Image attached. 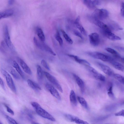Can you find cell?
I'll list each match as a JSON object with an SVG mask.
<instances>
[{"mask_svg": "<svg viewBox=\"0 0 124 124\" xmlns=\"http://www.w3.org/2000/svg\"><path fill=\"white\" fill-rule=\"evenodd\" d=\"M31 104L36 113L40 116L53 122L55 121V118L47 111L42 108L38 103L32 102Z\"/></svg>", "mask_w": 124, "mask_h": 124, "instance_id": "cell-1", "label": "cell"}, {"mask_svg": "<svg viewBox=\"0 0 124 124\" xmlns=\"http://www.w3.org/2000/svg\"><path fill=\"white\" fill-rule=\"evenodd\" d=\"M108 15V13L107 10L104 9H97L95 10L90 18L101 21L107 18Z\"/></svg>", "mask_w": 124, "mask_h": 124, "instance_id": "cell-2", "label": "cell"}, {"mask_svg": "<svg viewBox=\"0 0 124 124\" xmlns=\"http://www.w3.org/2000/svg\"><path fill=\"white\" fill-rule=\"evenodd\" d=\"M33 42L35 45L39 49L47 52L52 55L55 56V54L52 49L43 42L39 41L35 37L33 39Z\"/></svg>", "mask_w": 124, "mask_h": 124, "instance_id": "cell-3", "label": "cell"}, {"mask_svg": "<svg viewBox=\"0 0 124 124\" xmlns=\"http://www.w3.org/2000/svg\"><path fill=\"white\" fill-rule=\"evenodd\" d=\"M101 29L103 35L109 39L114 41L121 39L120 37L112 33L109 28L106 24H105Z\"/></svg>", "mask_w": 124, "mask_h": 124, "instance_id": "cell-4", "label": "cell"}, {"mask_svg": "<svg viewBox=\"0 0 124 124\" xmlns=\"http://www.w3.org/2000/svg\"><path fill=\"white\" fill-rule=\"evenodd\" d=\"M87 54L94 58L99 59L103 61L110 62L114 60L111 57L99 52H88Z\"/></svg>", "mask_w": 124, "mask_h": 124, "instance_id": "cell-5", "label": "cell"}, {"mask_svg": "<svg viewBox=\"0 0 124 124\" xmlns=\"http://www.w3.org/2000/svg\"><path fill=\"white\" fill-rule=\"evenodd\" d=\"M1 72L5 77L8 85L9 88L13 92L16 93V88L11 76L7 71L3 69L1 70Z\"/></svg>", "mask_w": 124, "mask_h": 124, "instance_id": "cell-6", "label": "cell"}, {"mask_svg": "<svg viewBox=\"0 0 124 124\" xmlns=\"http://www.w3.org/2000/svg\"><path fill=\"white\" fill-rule=\"evenodd\" d=\"M44 73L47 79L61 93L63 90L61 86L56 78L49 73L44 71Z\"/></svg>", "mask_w": 124, "mask_h": 124, "instance_id": "cell-7", "label": "cell"}, {"mask_svg": "<svg viewBox=\"0 0 124 124\" xmlns=\"http://www.w3.org/2000/svg\"><path fill=\"white\" fill-rule=\"evenodd\" d=\"M4 38L5 42L7 46L9 49H13V47L10 39L8 26L6 24L3 28Z\"/></svg>", "mask_w": 124, "mask_h": 124, "instance_id": "cell-8", "label": "cell"}, {"mask_svg": "<svg viewBox=\"0 0 124 124\" xmlns=\"http://www.w3.org/2000/svg\"><path fill=\"white\" fill-rule=\"evenodd\" d=\"M88 36L91 45L94 46H98L100 42V37L98 34L96 32L92 33Z\"/></svg>", "mask_w": 124, "mask_h": 124, "instance_id": "cell-9", "label": "cell"}, {"mask_svg": "<svg viewBox=\"0 0 124 124\" xmlns=\"http://www.w3.org/2000/svg\"><path fill=\"white\" fill-rule=\"evenodd\" d=\"M46 89L51 94L58 100H61L60 96L57 90L52 85L48 83H46L45 85Z\"/></svg>", "mask_w": 124, "mask_h": 124, "instance_id": "cell-10", "label": "cell"}, {"mask_svg": "<svg viewBox=\"0 0 124 124\" xmlns=\"http://www.w3.org/2000/svg\"><path fill=\"white\" fill-rule=\"evenodd\" d=\"M65 117L69 121L77 124H89L87 122L80 119L77 116L69 114H66Z\"/></svg>", "mask_w": 124, "mask_h": 124, "instance_id": "cell-11", "label": "cell"}, {"mask_svg": "<svg viewBox=\"0 0 124 124\" xmlns=\"http://www.w3.org/2000/svg\"><path fill=\"white\" fill-rule=\"evenodd\" d=\"M88 70L93 74L94 78L97 80L102 82H105L106 78L105 76L99 73L93 68L90 67H89Z\"/></svg>", "mask_w": 124, "mask_h": 124, "instance_id": "cell-12", "label": "cell"}, {"mask_svg": "<svg viewBox=\"0 0 124 124\" xmlns=\"http://www.w3.org/2000/svg\"><path fill=\"white\" fill-rule=\"evenodd\" d=\"M98 65L102 70L106 74L109 76H113L114 73L109 67L100 63H98Z\"/></svg>", "mask_w": 124, "mask_h": 124, "instance_id": "cell-13", "label": "cell"}, {"mask_svg": "<svg viewBox=\"0 0 124 124\" xmlns=\"http://www.w3.org/2000/svg\"><path fill=\"white\" fill-rule=\"evenodd\" d=\"M84 4L88 8L93 9L96 6L99 5L101 3L98 0H85L83 1Z\"/></svg>", "mask_w": 124, "mask_h": 124, "instance_id": "cell-14", "label": "cell"}, {"mask_svg": "<svg viewBox=\"0 0 124 124\" xmlns=\"http://www.w3.org/2000/svg\"><path fill=\"white\" fill-rule=\"evenodd\" d=\"M73 77L74 78L77 84L79 87L82 93L84 92L85 89V85L83 80L77 75L73 73Z\"/></svg>", "mask_w": 124, "mask_h": 124, "instance_id": "cell-15", "label": "cell"}, {"mask_svg": "<svg viewBox=\"0 0 124 124\" xmlns=\"http://www.w3.org/2000/svg\"><path fill=\"white\" fill-rule=\"evenodd\" d=\"M18 60L20 64L23 71L26 73L30 75L32 74V72L30 69L27 64L22 59L18 57Z\"/></svg>", "mask_w": 124, "mask_h": 124, "instance_id": "cell-16", "label": "cell"}, {"mask_svg": "<svg viewBox=\"0 0 124 124\" xmlns=\"http://www.w3.org/2000/svg\"><path fill=\"white\" fill-rule=\"evenodd\" d=\"M68 55L74 59L77 62L85 65L86 67L91 66L90 64L87 61L79 58L77 56L73 55L68 54Z\"/></svg>", "mask_w": 124, "mask_h": 124, "instance_id": "cell-17", "label": "cell"}, {"mask_svg": "<svg viewBox=\"0 0 124 124\" xmlns=\"http://www.w3.org/2000/svg\"><path fill=\"white\" fill-rule=\"evenodd\" d=\"M80 17L79 16H78L75 20L74 23L81 33L85 35L86 36L87 35L86 32L82 25L80 23Z\"/></svg>", "mask_w": 124, "mask_h": 124, "instance_id": "cell-18", "label": "cell"}, {"mask_svg": "<svg viewBox=\"0 0 124 124\" xmlns=\"http://www.w3.org/2000/svg\"><path fill=\"white\" fill-rule=\"evenodd\" d=\"M14 13L13 10L12 9H8L4 10L0 13V19L9 17L12 16Z\"/></svg>", "mask_w": 124, "mask_h": 124, "instance_id": "cell-19", "label": "cell"}, {"mask_svg": "<svg viewBox=\"0 0 124 124\" xmlns=\"http://www.w3.org/2000/svg\"><path fill=\"white\" fill-rule=\"evenodd\" d=\"M13 67L15 68L20 75L23 79L25 78V76L24 73L21 70L20 67L17 62L15 61H13L12 62Z\"/></svg>", "mask_w": 124, "mask_h": 124, "instance_id": "cell-20", "label": "cell"}, {"mask_svg": "<svg viewBox=\"0 0 124 124\" xmlns=\"http://www.w3.org/2000/svg\"><path fill=\"white\" fill-rule=\"evenodd\" d=\"M70 99L71 104L73 106H76L77 105V102L75 93L72 90L70 92Z\"/></svg>", "mask_w": 124, "mask_h": 124, "instance_id": "cell-21", "label": "cell"}, {"mask_svg": "<svg viewBox=\"0 0 124 124\" xmlns=\"http://www.w3.org/2000/svg\"><path fill=\"white\" fill-rule=\"evenodd\" d=\"M36 31L40 40L44 41L45 40V37L42 29L39 27H37L36 29Z\"/></svg>", "mask_w": 124, "mask_h": 124, "instance_id": "cell-22", "label": "cell"}, {"mask_svg": "<svg viewBox=\"0 0 124 124\" xmlns=\"http://www.w3.org/2000/svg\"><path fill=\"white\" fill-rule=\"evenodd\" d=\"M27 83L29 86L33 89L36 90H41V87L38 84L34 82L31 80L28 79Z\"/></svg>", "mask_w": 124, "mask_h": 124, "instance_id": "cell-23", "label": "cell"}, {"mask_svg": "<svg viewBox=\"0 0 124 124\" xmlns=\"http://www.w3.org/2000/svg\"><path fill=\"white\" fill-rule=\"evenodd\" d=\"M110 62L116 69L122 71H124V66L121 63L116 62L114 60Z\"/></svg>", "mask_w": 124, "mask_h": 124, "instance_id": "cell-24", "label": "cell"}, {"mask_svg": "<svg viewBox=\"0 0 124 124\" xmlns=\"http://www.w3.org/2000/svg\"><path fill=\"white\" fill-rule=\"evenodd\" d=\"M8 69L9 73L15 79L17 80L20 79V78L19 74L12 67H9L8 68Z\"/></svg>", "mask_w": 124, "mask_h": 124, "instance_id": "cell-25", "label": "cell"}, {"mask_svg": "<svg viewBox=\"0 0 124 124\" xmlns=\"http://www.w3.org/2000/svg\"><path fill=\"white\" fill-rule=\"evenodd\" d=\"M107 92L108 96L112 99H114L115 96L113 91V85L111 83H109L107 89Z\"/></svg>", "mask_w": 124, "mask_h": 124, "instance_id": "cell-26", "label": "cell"}, {"mask_svg": "<svg viewBox=\"0 0 124 124\" xmlns=\"http://www.w3.org/2000/svg\"><path fill=\"white\" fill-rule=\"evenodd\" d=\"M105 50L108 52L112 54L117 59H120L121 58L119 54L115 50L112 48L107 47Z\"/></svg>", "mask_w": 124, "mask_h": 124, "instance_id": "cell-27", "label": "cell"}, {"mask_svg": "<svg viewBox=\"0 0 124 124\" xmlns=\"http://www.w3.org/2000/svg\"><path fill=\"white\" fill-rule=\"evenodd\" d=\"M77 98L79 102L82 106L86 109H88L87 103L84 98L81 96H78Z\"/></svg>", "mask_w": 124, "mask_h": 124, "instance_id": "cell-28", "label": "cell"}, {"mask_svg": "<svg viewBox=\"0 0 124 124\" xmlns=\"http://www.w3.org/2000/svg\"><path fill=\"white\" fill-rule=\"evenodd\" d=\"M37 78L39 81H41L43 78V71L40 66L39 65L37 66Z\"/></svg>", "mask_w": 124, "mask_h": 124, "instance_id": "cell-29", "label": "cell"}, {"mask_svg": "<svg viewBox=\"0 0 124 124\" xmlns=\"http://www.w3.org/2000/svg\"><path fill=\"white\" fill-rule=\"evenodd\" d=\"M61 31L63 36L66 41L69 44H72L73 43L72 40L65 32L62 29H61Z\"/></svg>", "mask_w": 124, "mask_h": 124, "instance_id": "cell-30", "label": "cell"}, {"mask_svg": "<svg viewBox=\"0 0 124 124\" xmlns=\"http://www.w3.org/2000/svg\"><path fill=\"white\" fill-rule=\"evenodd\" d=\"M55 39L58 42L60 46H62L63 44V41L58 31H57L55 35Z\"/></svg>", "mask_w": 124, "mask_h": 124, "instance_id": "cell-31", "label": "cell"}, {"mask_svg": "<svg viewBox=\"0 0 124 124\" xmlns=\"http://www.w3.org/2000/svg\"><path fill=\"white\" fill-rule=\"evenodd\" d=\"M113 76L120 82L124 85V77L119 74L115 73Z\"/></svg>", "mask_w": 124, "mask_h": 124, "instance_id": "cell-32", "label": "cell"}, {"mask_svg": "<svg viewBox=\"0 0 124 124\" xmlns=\"http://www.w3.org/2000/svg\"><path fill=\"white\" fill-rule=\"evenodd\" d=\"M6 117L8 122L10 124H18L15 120L9 116L6 115Z\"/></svg>", "mask_w": 124, "mask_h": 124, "instance_id": "cell-33", "label": "cell"}, {"mask_svg": "<svg viewBox=\"0 0 124 124\" xmlns=\"http://www.w3.org/2000/svg\"><path fill=\"white\" fill-rule=\"evenodd\" d=\"M41 64L44 68L48 70H50V68L46 61L44 60H42Z\"/></svg>", "mask_w": 124, "mask_h": 124, "instance_id": "cell-34", "label": "cell"}, {"mask_svg": "<svg viewBox=\"0 0 124 124\" xmlns=\"http://www.w3.org/2000/svg\"><path fill=\"white\" fill-rule=\"evenodd\" d=\"M4 106L6 108L7 111L9 113L12 115H14V112L13 111L9 108L6 104L3 103Z\"/></svg>", "mask_w": 124, "mask_h": 124, "instance_id": "cell-35", "label": "cell"}, {"mask_svg": "<svg viewBox=\"0 0 124 124\" xmlns=\"http://www.w3.org/2000/svg\"><path fill=\"white\" fill-rule=\"evenodd\" d=\"M74 34L76 36L79 37L81 39H83V37L81 34L79 32L76 30H75L73 31Z\"/></svg>", "mask_w": 124, "mask_h": 124, "instance_id": "cell-36", "label": "cell"}, {"mask_svg": "<svg viewBox=\"0 0 124 124\" xmlns=\"http://www.w3.org/2000/svg\"><path fill=\"white\" fill-rule=\"evenodd\" d=\"M116 116H122L124 117V109H123L116 113L115 114Z\"/></svg>", "mask_w": 124, "mask_h": 124, "instance_id": "cell-37", "label": "cell"}, {"mask_svg": "<svg viewBox=\"0 0 124 124\" xmlns=\"http://www.w3.org/2000/svg\"><path fill=\"white\" fill-rule=\"evenodd\" d=\"M121 11L122 15L124 14V3L122 2L121 5Z\"/></svg>", "mask_w": 124, "mask_h": 124, "instance_id": "cell-38", "label": "cell"}, {"mask_svg": "<svg viewBox=\"0 0 124 124\" xmlns=\"http://www.w3.org/2000/svg\"><path fill=\"white\" fill-rule=\"evenodd\" d=\"M0 84L2 88L4 90H5V89L4 84L3 80L1 77L0 78Z\"/></svg>", "mask_w": 124, "mask_h": 124, "instance_id": "cell-39", "label": "cell"}, {"mask_svg": "<svg viewBox=\"0 0 124 124\" xmlns=\"http://www.w3.org/2000/svg\"><path fill=\"white\" fill-rule=\"evenodd\" d=\"M14 0H9L8 1V4L9 5H11L13 4L14 2Z\"/></svg>", "mask_w": 124, "mask_h": 124, "instance_id": "cell-40", "label": "cell"}, {"mask_svg": "<svg viewBox=\"0 0 124 124\" xmlns=\"http://www.w3.org/2000/svg\"><path fill=\"white\" fill-rule=\"evenodd\" d=\"M116 47L118 49L124 51V48L119 46H116Z\"/></svg>", "mask_w": 124, "mask_h": 124, "instance_id": "cell-41", "label": "cell"}, {"mask_svg": "<svg viewBox=\"0 0 124 124\" xmlns=\"http://www.w3.org/2000/svg\"><path fill=\"white\" fill-rule=\"evenodd\" d=\"M120 59L122 62L124 63V58H121Z\"/></svg>", "mask_w": 124, "mask_h": 124, "instance_id": "cell-42", "label": "cell"}, {"mask_svg": "<svg viewBox=\"0 0 124 124\" xmlns=\"http://www.w3.org/2000/svg\"><path fill=\"white\" fill-rule=\"evenodd\" d=\"M32 124H40L39 123H37L35 122H33L32 123Z\"/></svg>", "mask_w": 124, "mask_h": 124, "instance_id": "cell-43", "label": "cell"}, {"mask_svg": "<svg viewBox=\"0 0 124 124\" xmlns=\"http://www.w3.org/2000/svg\"><path fill=\"white\" fill-rule=\"evenodd\" d=\"M0 124H2L0 122Z\"/></svg>", "mask_w": 124, "mask_h": 124, "instance_id": "cell-44", "label": "cell"}, {"mask_svg": "<svg viewBox=\"0 0 124 124\" xmlns=\"http://www.w3.org/2000/svg\"></svg>", "mask_w": 124, "mask_h": 124, "instance_id": "cell-45", "label": "cell"}]
</instances>
